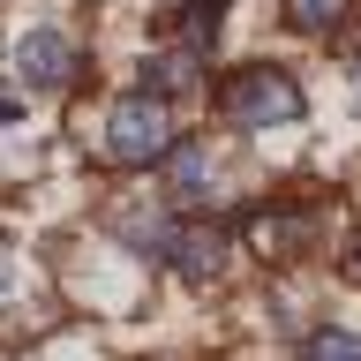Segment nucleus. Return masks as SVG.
Returning <instances> with one entry per match:
<instances>
[{
  "mask_svg": "<svg viewBox=\"0 0 361 361\" xmlns=\"http://www.w3.org/2000/svg\"><path fill=\"white\" fill-rule=\"evenodd\" d=\"M309 113V98H301V75L279 61H248L233 68L219 83V121L226 128H241V135H271V128H293Z\"/></svg>",
  "mask_w": 361,
  "mask_h": 361,
  "instance_id": "obj_1",
  "label": "nucleus"
},
{
  "mask_svg": "<svg viewBox=\"0 0 361 361\" xmlns=\"http://www.w3.org/2000/svg\"><path fill=\"white\" fill-rule=\"evenodd\" d=\"M173 143H180V128H173V106H166V98H151V90H121V98L106 106V128H98L106 166L143 173V166H166Z\"/></svg>",
  "mask_w": 361,
  "mask_h": 361,
  "instance_id": "obj_2",
  "label": "nucleus"
},
{
  "mask_svg": "<svg viewBox=\"0 0 361 361\" xmlns=\"http://www.w3.org/2000/svg\"><path fill=\"white\" fill-rule=\"evenodd\" d=\"M8 75H16L23 90H75V75H83V45L68 38L61 23H30V30L8 38Z\"/></svg>",
  "mask_w": 361,
  "mask_h": 361,
  "instance_id": "obj_3",
  "label": "nucleus"
},
{
  "mask_svg": "<svg viewBox=\"0 0 361 361\" xmlns=\"http://www.w3.org/2000/svg\"><path fill=\"white\" fill-rule=\"evenodd\" d=\"M316 233H324V211L301 196H279V203H256L248 211V248L271 256V264H293V256H309Z\"/></svg>",
  "mask_w": 361,
  "mask_h": 361,
  "instance_id": "obj_4",
  "label": "nucleus"
},
{
  "mask_svg": "<svg viewBox=\"0 0 361 361\" xmlns=\"http://www.w3.org/2000/svg\"><path fill=\"white\" fill-rule=\"evenodd\" d=\"M158 264L173 271V279H188V286H211V279H226V264H233V226H219V219H173V241H166Z\"/></svg>",
  "mask_w": 361,
  "mask_h": 361,
  "instance_id": "obj_5",
  "label": "nucleus"
},
{
  "mask_svg": "<svg viewBox=\"0 0 361 361\" xmlns=\"http://www.w3.org/2000/svg\"><path fill=\"white\" fill-rule=\"evenodd\" d=\"M158 173H166V196H173V203H211V196H219V151L196 143V135H180Z\"/></svg>",
  "mask_w": 361,
  "mask_h": 361,
  "instance_id": "obj_6",
  "label": "nucleus"
},
{
  "mask_svg": "<svg viewBox=\"0 0 361 361\" xmlns=\"http://www.w3.org/2000/svg\"><path fill=\"white\" fill-rule=\"evenodd\" d=\"M166 30H173L180 53H196V61H211L226 38V0H180L173 16H166Z\"/></svg>",
  "mask_w": 361,
  "mask_h": 361,
  "instance_id": "obj_7",
  "label": "nucleus"
},
{
  "mask_svg": "<svg viewBox=\"0 0 361 361\" xmlns=\"http://www.w3.org/2000/svg\"><path fill=\"white\" fill-rule=\"evenodd\" d=\"M135 90H151V98H166V106H173V98H196L203 90V61L196 53H151V61L135 68Z\"/></svg>",
  "mask_w": 361,
  "mask_h": 361,
  "instance_id": "obj_8",
  "label": "nucleus"
},
{
  "mask_svg": "<svg viewBox=\"0 0 361 361\" xmlns=\"http://www.w3.org/2000/svg\"><path fill=\"white\" fill-rule=\"evenodd\" d=\"M346 16H354V0H286V30L301 38H331Z\"/></svg>",
  "mask_w": 361,
  "mask_h": 361,
  "instance_id": "obj_9",
  "label": "nucleus"
},
{
  "mask_svg": "<svg viewBox=\"0 0 361 361\" xmlns=\"http://www.w3.org/2000/svg\"><path fill=\"white\" fill-rule=\"evenodd\" d=\"M301 361H361V331H346V324H316V331L301 338Z\"/></svg>",
  "mask_w": 361,
  "mask_h": 361,
  "instance_id": "obj_10",
  "label": "nucleus"
},
{
  "mask_svg": "<svg viewBox=\"0 0 361 361\" xmlns=\"http://www.w3.org/2000/svg\"><path fill=\"white\" fill-rule=\"evenodd\" d=\"M0 301H16V248H0Z\"/></svg>",
  "mask_w": 361,
  "mask_h": 361,
  "instance_id": "obj_11",
  "label": "nucleus"
},
{
  "mask_svg": "<svg viewBox=\"0 0 361 361\" xmlns=\"http://www.w3.org/2000/svg\"><path fill=\"white\" fill-rule=\"evenodd\" d=\"M346 279L361 286V226H354V241H346Z\"/></svg>",
  "mask_w": 361,
  "mask_h": 361,
  "instance_id": "obj_12",
  "label": "nucleus"
},
{
  "mask_svg": "<svg viewBox=\"0 0 361 361\" xmlns=\"http://www.w3.org/2000/svg\"><path fill=\"white\" fill-rule=\"evenodd\" d=\"M8 121H23V98H16V90H0V128H8Z\"/></svg>",
  "mask_w": 361,
  "mask_h": 361,
  "instance_id": "obj_13",
  "label": "nucleus"
},
{
  "mask_svg": "<svg viewBox=\"0 0 361 361\" xmlns=\"http://www.w3.org/2000/svg\"><path fill=\"white\" fill-rule=\"evenodd\" d=\"M354 113H361V61H354Z\"/></svg>",
  "mask_w": 361,
  "mask_h": 361,
  "instance_id": "obj_14",
  "label": "nucleus"
}]
</instances>
